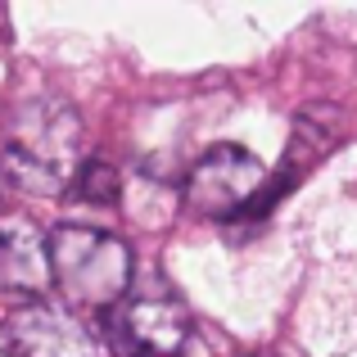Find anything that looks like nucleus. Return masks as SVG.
I'll return each instance as SVG.
<instances>
[{
	"mask_svg": "<svg viewBox=\"0 0 357 357\" xmlns=\"http://www.w3.org/2000/svg\"><path fill=\"white\" fill-rule=\"evenodd\" d=\"M82 163V118L54 96L23 100L0 127V176L27 195H63Z\"/></svg>",
	"mask_w": 357,
	"mask_h": 357,
	"instance_id": "f257e3e1",
	"label": "nucleus"
},
{
	"mask_svg": "<svg viewBox=\"0 0 357 357\" xmlns=\"http://www.w3.org/2000/svg\"><path fill=\"white\" fill-rule=\"evenodd\" d=\"M50 267L54 289L73 312L114 317L131 289V249L118 236L86 222H63L50 231Z\"/></svg>",
	"mask_w": 357,
	"mask_h": 357,
	"instance_id": "f03ea898",
	"label": "nucleus"
},
{
	"mask_svg": "<svg viewBox=\"0 0 357 357\" xmlns=\"http://www.w3.org/2000/svg\"><path fill=\"white\" fill-rule=\"evenodd\" d=\"M267 190V172L244 145H218L185 176V208L199 218H249Z\"/></svg>",
	"mask_w": 357,
	"mask_h": 357,
	"instance_id": "7ed1b4c3",
	"label": "nucleus"
},
{
	"mask_svg": "<svg viewBox=\"0 0 357 357\" xmlns=\"http://www.w3.org/2000/svg\"><path fill=\"white\" fill-rule=\"evenodd\" d=\"M190 340V312L167 294H136L109 317L118 357H176Z\"/></svg>",
	"mask_w": 357,
	"mask_h": 357,
	"instance_id": "20e7f679",
	"label": "nucleus"
},
{
	"mask_svg": "<svg viewBox=\"0 0 357 357\" xmlns=\"http://www.w3.org/2000/svg\"><path fill=\"white\" fill-rule=\"evenodd\" d=\"M5 349L9 357H96V344L77 326V317L50 303H23L18 312H9Z\"/></svg>",
	"mask_w": 357,
	"mask_h": 357,
	"instance_id": "39448f33",
	"label": "nucleus"
},
{
	"mask_svg": "<svg viewBox=\"0 0 357 357\" xmlns=\"http://www.w3.org/2000/svg\"><path fill=\"white\" fill-rule=\"evenodd\" d=\"M50 285H54L50 236H41L27 218H5L0 222V289L14 298L41 303Z\"/></svg>",
	"mask_w": 357,
	"mask_h": 357,
	"instance_id": "423d86ee",
	"label": "nucleus"
},
{
	"mask_svg": "<svg viewBox=\"0 0 357 357\" xmlns=\"http://www.w3.org/2000/svg\"><path fill=\"white\" fill-rule=\"evenodd\" d=\"M118 167H109L105 158H86L77 172V181L68 185V199L82 204V208H109V204H118Z\"/></svg>",
	"mask_w": 357,
	"mask_h": 357,
	"instance_id": "0eeeda50",
	"label": "nucleus"
}]
</instances>
